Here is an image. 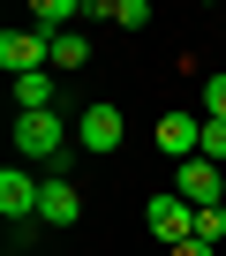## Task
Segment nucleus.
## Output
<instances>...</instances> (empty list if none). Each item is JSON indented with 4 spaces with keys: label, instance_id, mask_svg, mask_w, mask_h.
<instances>
[{
    "label": "nucleus",
    "instance_id": "nucleus-1",
    "mask_svg": "<svg viewBox=\"0 0 226 256\" xmlns=\"http://www.w3.org/2000/svg\"><path fill=\"white\" fill-rule=\"evenodd\" d=\"M68 144H76V128L60 113H16V151L23 158H60Z\"/></svg>",
    "mask_w": 226,
    "mask_h": 256
},
{
    "label": "nucleus",
    "instance_id": "nucleus-2",
    "mask_svg": "<svg viewBox=\"0 0 226 256\" xmlns=\"http://www.w3.org/2000/svg\"><path fill=\"white\" fill-rule=\"evenodd\" d=\"M158 151L174 158V166H188V158H204V113H188V106H174V113H158Z\"/></svg>",
    "mask_w": 226,
    "mask_h": 256
},
{
    "label": "nucleus",
    "instance_id": "nucleus-3",
    "mask_svg": "<svg viewBox=\"0 0 226 256\" xmlns=\"http://www.w3.org/2000/svg\"><path fill=\"white\" fill-rule=\"evenodd\" d=\"M121 136H128L121 106H106V98H98V106H83V113H76V144H83V151H98V158H106V151H121Z\"/></svg>",
    "mask_w": 226,
    "mask_h": 256
},
{
    "label": "nucleus",
    "instance_id": "nucleus-4",
    "mask_svg": "<svg viewBox=\"0 0 226 256\" xmlns=\"http://www.w3.org/2000/svg\"><path fill=\"white\" fill-rule=\"evenodd\" d=\"M38 204H46V181L38 174H23V166L0 174V211H8V226H38Z\"/></svg>",
    "mask_w": 226,
    "mask_h": 256
},
{
    "label": "nucleus",
    "instance_id": "nucleus-5",
    "mask_svg": "<svg viewBox=\"0 0 226 256\" xmlns=\"http://www.w3.org/2000/svg\"><path fill=\"white\" fill-rule=\"evenodd\" d=\"M174 196H181V204H196V211H211V204H226V181H218V166H211V158H188V166L174 174Z\"/></svg>",
    "mask_w": 226,
    "mask_h": 256
},
{
    "label": "nucleus",
    "instance_id": "nucleus-6",
    "mask_svg": "<svg viewBox=\"0 0 226 256\" xmlns=\"http://www.w3.org/2000/svg\"><path fill=\"white\" fill-rule=\"evenodd\" d=\"M46 30H0V68H8V76H38L46 68Z\"/></svg>",
    "mask_w": 226,
    "mask_h": 256
},
{
    "label": "nucleus",
    "instance_id": "nucleus-7",
    "mask_svg": "<svg viewBox=\"0 0 226 256\" xmlns=\"http://www.w3.org/2000/svg\"><path fill=\"white\" fill-rule=\"evenodd\" d=\"M151 234H158L166 248L196 241V204H181V196H158V204H151Z\"/></svg>",
    "mask_w": 226,
    "mask_h": 256
},
{
    "label": "nucleus",
    "instance_id": "nucleus-8",
    "mask_svg": "<svg viewBox=\"0 0 226 256\" xmlns=\"http://www.w3.org/2000/svg\"><path fill=\"white\" fill-rule=\"evenodd\" d=\"M16 113H60V76H53V68L16 76Z\"/></svg>",
    "mask_w": 226,
    "mask_h": 256
},
{
    "label": "nucleus",
    "instance_id": "nucleus-9",
    "mask_svg": "<svg viewBox=\"0 0 226 256\" xmlns=\"http://www.w3.org/2000/svg\"><path fill=\"white\" fill-rule=\"evenodd\" d=\"M76 211H83V196H76L68 181H46V204H38V226H76Z\"/></svg>",
    "mask_w": 226,
    "mask_h": 256
},
{
    "label": "nucleus",
    "instance_id": "nucleus-10",
    "mask_svg": "<svg viewBox=\"0 0 226 256\" xmlns=\"http://www.w3.org/2000/svg\"><path fill=\"white\" fill-rule=\"evenodd\" d=\"M83 60H90V38H83V30H60V38L46 46V68H53V76H68V68H83Z\"/></svg>",
    "mask_w": 226,
    "mask_h": 256
},
{
    "label": "nucleus",
    "instance_id": "nucleus-11",
    "mask_svg": "<svg viewBox=\"0 0 226 256\" xmlns=\"http://www.w3.org/2000/svg\"><path fill=\"white\" fill-rule=\"evenodd\" d=\"M83 8H76V0H30V30H46V38H60L68 23H76Z\"/></svg>",
    "mask_w": 226,
    "mask_h": 256
},
{
    "label": "nucleus",
    "instance_id": "nucleus-12",
    "mask_svg": "<svg viewBox=\"0 0 226 256\" xmlns=\"http://www.w3.org/2000/svg\"><path fill=\"white\" fill-rule=\"evenodd\" d=\"M106 23H121V30H144V23H151V0H106Z\"/></svg>",
    "mask_w": 226,
    "mask_h": 256
},
{
    "label": "nucleus",
    "instance_id": "nucleus-13",
    "mask_svg": "<svg viewBox=\"0 0 226 256\" xmlns=\"http://www.w3.org/2000/svg\"><path fill=\"white\" fill-rule=\"evenodd\" d=\"M196 241H211V248L226 241V204H211V211H196Z\"/></svg>",
    "mask_w": 226,
    "mask_h": 256
},
{
    "label": "nucleus",
    "instance_id": "nucleus-14",
    "mask_svg": "<svg viewBox=\"0 0 226 256\" xmlns=\"http://www.w3.org/2000/svg\"><path fill=\"white\" fill-rule=\"evenodd\" d=\"M204 120H226V76H204Z\"/></svg>",
    "mask_w": 226,
    "mask_h": 256
},
{
    "label": "nucleus",
    "instance_id": "nucleus-15",
    "mask_svg": "<svg viewBox=\"0 0 226 256\" xmlns=\"http://www.w3.org/2000/svg\"><path fill=\"white\" fill-rule=\"evenodd\" d=\"M204 158H211V166L226 158V120H204Z\"/></svg>",
    "mask_w": 226,
    "mask_h": 256
},
{
    "label": "nucleus",
    "instance_id": "nucleus-16",
    "mask_svg": "<svg viewBox=\"0 0 226 256\" xmlns=\"http://www.w3.org/2000/svg\"><path fill=\"white\" fill-rule=\"evenodd\" d=\"M166 256H218L211 241H181V248H166Z\"/></svg>",
    "mask_w": 226,
    "mask_h": 256
}]
</instances>
